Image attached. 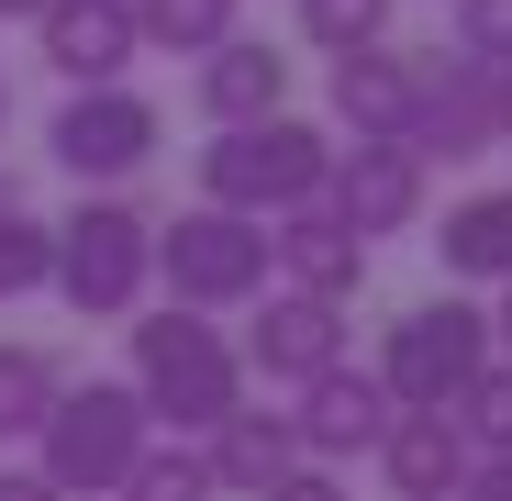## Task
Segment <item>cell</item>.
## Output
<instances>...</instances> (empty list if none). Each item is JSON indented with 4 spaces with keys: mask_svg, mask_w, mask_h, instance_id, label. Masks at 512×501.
Returning a JSON list of instances; mask_svg holds the SVG:
<instances>
[{
    "mask_svg": "<svg viewBox=\"0 0 512 501\" xmlns=\"http://www.w3.org/2000/svg\"><path fill=\"white\" fill-rule=\"evenodd\" d=\"M134 334V401H145V424L156 435H212L223 412L245 401V357H234V334L212 312H179V301H156L123 323Z\"/></svg>",
    "mask_w": 512,
    "mask_h": 501,
    "instance_id": "1",
    "label": "cell"
},
{
    "mask_svg": "<svg viewBox=\"0 0 512 501\" xmlns=\"http://www.w3.org/2000/svg\"><path fill=\"white\" fill-rule=\"evenodd\" d=\"M323 167H334V134L301 123V112H268V123H234V134L201 145V201L245 212V223H279V212L323 201Z\"/></svg>",
    "mask_w": 512,
    "mask_h": 501,
    "instance_id": "2",
    "label": "cell"
},
{
    "mask_svg": "<svg viewBox=\"0 0 512 501\" xmlns=\"http://www.w3.org/2000/svg\"><path fill=\"white\" fill-rule=\"evenodd\" d=\"M145 279H156V223L112 190H90L67 223H56V268L45 290L78 312V323H134L145 312Z\"/></svg>",
    "mask_w": 512,
    "mask_h": 501,
    "instance_id": "3",
    "label": "cell"
},
{
    "mask_svg": "<svg viewBox=\"0 0 512 501\" xmlns=\"http://www.w3.org/2000/svg\"><path fill=\"white\" fill-rule=\"evenodd\" d=\"M145 401H134V379H67L56 390V412L34 424V468L67 490V501H112L123 490V468L145 457Z\"/></svg>",
    "mask_w": 512,
    "mask_h": 501,
    "instance_id": "4",
    "label": "cell"
},
{
    "mask_svg": "<svg viewBox=\"0 0 512 501\" xmlns=\"http://www.w3.org/2000/svg\"><path fill=\"white\" fill-rule=\"evenodd\" d=\"M490 357H501V346H490V312L446 290V301H412V312L379 334V368H368V379L390 390V412H446Z\"/></svg>",
    "mask_w": 512,
    "mask_h": 501,
    "instance_id": "5",
    "label": "cell"
},
{
    "mask_svg": "<svg viewBox=\"0 0 512 501\" xmlns=\"http://www.w3.org/2000/svg\"><path fill=\"white\" fill-rule=\"evenodd\" d=\"M156 279H167L179 312H245L256 290H268V223L190 201L179 223H156Z\"/></svg>",
    "mask_w": 512,
    "mask_h": 501,
    "instance_id": "6",
    "label": "cell"
},
{
    "mask_svg": "<svg viewBox=\"0 0 512 501\" xmlns=\"http://www.w3.org/2000/svg\"><path fill=\"white\" fill-rule=\"evenodd\" d=\"M156 145H167V112L134 90V78H112V90H67L56 123H45V156L67 167L78 190H123Z\"/></svg>",
    "mask_w": 512,
    "mask_h": 501,
    "instance_id": "7",
    "label": "cell"
},
{
    "mask_svg": "<svg viewBox=\"0 0 512 501\" xmlns=\"http://www.w3.org/2000/svg\"><path fill=\"white\" fill-rule=\"evenodd\" d=\"M423 190H435V167H423L401 134H357V145H334V167H323V212L346 223L357 245L412 234L423 223Z\"/></svg>",
    "mask_w": 512,
    "mask_h": 501,
    "instance_id": "8",
    "label": "cell"
},
{
    "mask_svg": "<svg viewBox=\"0 0 512 501\" xmlns=\"http://www.w3.org/2000/svg\"><path fill=\"white\" fill-rule=\"evenodd\" d=\"M401 145L423 156V167H479L501 134H490V67L479 56H412V123H401Z\"/></svg>",
    "mask_w": 512,
    "mask_h": 501,
    "instance_id": "9",
    "label": "cell"
},
{
    "mask_svg": "<svg viewBox=\"0 0 512 501\" xmlns=\"http://www.w3.org/2000/svg\"><path fill=\"white\" fill-rule=\"evenodd\" d=\"M256 323H245V379H279V390H301V379H323L334 357H346V301H301V290H256L245 301Z\"/></svg>",
    "mask_w": 512,
    "mask_h": 501,
    "instance_id": "10",
    "label": "cell"
},
{
    "mask_svg": "<svg viewBox=\"0 0 512 501\" xmlns=\"http://www.w3.org/2000/svg\"><path fill=\"white\" fill-rule=\"evenodd\" d=\"M290 435H301V457H312V468L379 457V435H390V390H379L357 357H334L323 379H301V401H290Z\"/></svg>",
    "mask_w": 512,
    "mask_h": 501,
    "instance_id": "11",
    "label": "cell"
},
{
    "mask_svg": "<svg viewBox=\"0 0 512 501\" xmlns=\"http://www.w3.org/2000/svg\"><path fill=\"white\" fill-rule=\"evenodd\" d=\"M368 257H379V245H357L323 201H301V212H279V223H268V290H301V301H357V290H368Z\"/></svg>",
    "mask_w": 512,
    "mask_h": 501,
    "instance_id": "12",
    "label": "cell"
},
{
    "mask_svg": "<svg viewBox=\"0 0 512 501\" xmlns=\"http://www.w3.org/2000/svg\"><path fill=\"white\" fill-rule=\"evenodd\" d=\"M34 45H45V67L67 78V90H112V78L145 56L134 0H45V12H34Z\"/></svg>",
    "mask_w": 512,
    "mask_h": 501,
    "instance_id": "13",
    "label": "cell"
},
{
    "mask_svg": "<svg viewBox=\"0 0 512 501\" xmlns=\"http://www.w3.org/2000/svg\"><path fill=\"white\" fill-rule=\"evenodd\" d=\"M190 101H201L212 134L268 123V112H290V56H279V45H256V34H223L212 56H190Z\"/></svg>",
    "mask_w": 512,
    "mask_h": 501,
    "instance_id": "14",
    "label": "cell"
},
{
    "mask_svg": "<svg viewBox=\"0 0 512 501\" xmlns=\"http://www.w3.org/2000/svg\"><path fill=\"white\" fill-rule=\"evenodd\" d=\"M201 468H212V490H223V501H256L268 479H290V468H301V435H290V412L234 401L223 424L201 435Z\"/></svg>",
    "mask_w": 512,
    "mask_h": 501,
    "instance_id": "15",
    "label": "cell"
},
{
    "mask_svg": "<svg viewBox=\"0 0 512 501\" xmlns=\"http://www.w3.org/2000/svg\"><path fill=\"white\" fill-rule=\"evenodd\" d=\"M468 435L446 424V412H390V435H379V479L390 501H457L468 490Z\"/></svg>",
    "mask_w": 512,
    "mask_h": 501,
    "instance_id": "16",
    "label": "cell"
},
{
    "mask_svg": "<svg viewBox=\"0 0 512 501\" xmlns=\"http://www.w3.org/2000/svg\"><path fill=\"white\" fill-rule=\"evenodd\" d=\"M323 101H334V123H346V134H401V123H412V56H401V45L334 56Z\"/></svg>",
    "mask_w": 512,
    "mask_h": 501,
    "instance_id": "17",
    "label": "cell"
},
{
    "mask_svg": "<svg viewBox=\"0 0 512 501\" xmlns=\"http://www.w3.org/2000/svg\"><path fill=\"white\" fill-rule=\"evenodd\" d=\"M435 257H446V279L501 290V279H512V190H468V201L446 212V234H435Z\"/></svg>",
    "mask_w": 512,
    "mask_h": 501,
    "instance_id": "18",
    "label": "cell"
},
{
    "mask_svg": "<svg viewBox=\"0 0 512 501\" xmlns=\"http://www.w3.org/2000/svg\"><path fill=\"white\" fill-rule=\"evenodd\" d=\"M112 501H223L212 468H201V435H145V457L123 468Z\"/></svg>",
    "mask_w": 512,
    "mask_h": 501,
    "instance_id": "19",
    "label": "cell"
},
{
    "mask_svg": "<svg viewBox=\"0 0 512 501\" xmlns=\"http://www.w3.org/2000/svg\"><path fill=\"white\" fill-rule=\"evenodd\" d=\"M56 390H67V368L45 346H0V446H34V424L56 412Z\"/></svg>",
    "mask_w": 512,
    "mask_h": 501,
    "instance_id": "20",
    "label": "cell"
},
{
    "mask_svg": "<svg viewBox=\"0 0 512 501\" xmlns=\"http://www.w3.org/2000/svg\"><path fill=\"white\" fill-rule=\"evenodd\" d=\"M134 34H145L156 56H212V45L245 34V23H234V0H134Z\"/></svg>",
    "mask_w": 512,
    "mask_h": 501,
    "instance_id": "21",
    "label": "cell"
},
{
    "mask_svg": "<svg viewBox=\"0 0 512 501\" xmlns=\"http://www.w3.org/2000/svg\"><path fill=\"white\" fill-rule=\"evenodd\" d=\"M446 424L468 435V457H512V357H490V368L446 401Z\"/></svg>",
    "mask_w": 512,
    "mask_h": 501,
    "instance_id": "22",
    "label": "cell"
},
{
    "mask_svg": "<svg viewBox=\"0 0 512 501\" xmlns=\"http://www.w3.org/2000/svg\"><path fill=\"white\" fill-rule=\"evenodd\" d=\"M390 12H401V0H301V45H323V56L390 45Z\"/></svg>",
    "mask_w": 512,
    "mask_h": 501,
    "instance_id": "23",
    "label": "cell"
},
{
    "mask_svg": "<svg viewBox=\"0 0 512 501\" xmlns=\"http://www.w3.org/2000/svg\"><path fill=\"white\" fill-rule=\"evenodd\" d=\"M45 268H56V223H34L23 201H0V301L45 290Z\"/></svg>",
    "mask_w": 512,
    "mask_h": 501,
    "instance_id": "24",
    "label": "cell"
},
{
    "mask_svg": "<svg viewBox=\"0 0 512 501\" xmlns=\"http://www.w3.org/2000/svg\"><path fill=\"white\" fill-rule=\"evenodd\" d=\"M457 56L512 67V0H457Z\"/></svg>",
    "mask_w": 512,
    "mask_h": 501,
    "instance_id": "25",
    "label": "cell"
},
{
    "mask_svg": "<svg viewBox=\"0 0 512 501\" xmlns=\"http://www.w3.org/2000/svg\"><path fill=\"white\" fill-rule=\"evenodd\" d=\"M256 501H357V490L334 479V468H312V457H301L290 479H268V490H256Z\"/></svg>",
    "mask_w": 512,
    "mask_h": 501,
    "instance_id": "26",
    "label": "cell"
},
{
    "mask_svg": "<svg viewBox=\"0 0 512 501\" xmlns=\"http://www.w3.org/2000/svg\"><path fill=\"white\" fill-rule=\"evenodd\" d=\"M457 501H512V457H479V468H468V490H457Z\"/></svg>",
    "mask_w": 512,
    "mask_h": 501,
    "instance_id": "27",
    "label": "cell"
},
{
    "mask_svg": "<svg viewBox=\"0 0 512 501\" xmlns=\"http://www.w3.org/2000/svg\"><path fill=\"white\" fill-rule=\"evenodd\" d=\"M0 501H67V490H56L45 468H0Z\"/></svg>",
    "mask_w": 512,
    "mask_h": 501,
    "instance_id": "28",
    "label": "cell"
},
{
    "mask_svg": "<svg viewBox=\"0 0 512 501\" xmlns=\"http://www.w3.org/2000/svg\"><path fill=\"white\" fill-rule=\"evenodd\" d=\"M490 134L512 145V67H490Z\"/></svg>",
    "mask_w": 512,
    "mask_h": 501,
    "instance_id": "29",
    "label": "cell"
},
{
    "mask_svg": "<svg viewBox=\"0 0 512 501\" xmlns=\"http://www.w3.org/2000/svg\"><path fill=\"white\" fill-rule=\"evenodd\" d=\"M490 346L512 357V279H501V312H490Z\"/></svg>",
    "mask_w": 512,
    "mask_h": 501,
    "instance_id": "30",
    "label": "cell"
},
{
    "mask_svg": "<svg viewBox=\"0 0 512 501\" xmlns=\"http://www.w3.org/2000/svg\"><path fill=\"white\" fill-rule=\"evenodd\" d=\"M34 12H45V0H0V23H34Z\"/></svg>",
    "mask_w": 512,
    "mask_h": 501,
    "instance_id": "31",
    "label": "cell"
},
{
    "mask_svg": "<svg viewBox=\"0 0 512 501\" xmlns=\"http://www.w3.org/2000/svg\"><path fill=\"white\" fill-rule=\"evenodd\" d=\"M0 123H12V78H0Z\"/></svg>",
    "mask_w": 512,
    "mask_h": 501,
    "instance_id": "32",
    "label": "cell"
},
{
    "mask_svg": "<svg viewBox=\"0 0 512 501\" xmlns=\"http://www.w3.org/2000/svg\"><path fill=\"white\" fill-rule=\"evenodd\" d=\"M0 201H23V190H12V179H0Z\"/></svg>",
    "mask_w": 512,
    "mask_h": 501,
    "instance_id": "33",
    "label": "cell"
}]
</instances>
